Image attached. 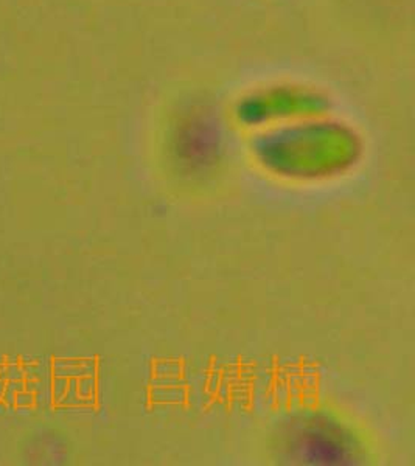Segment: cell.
Masks as SVG:
<instances>
[{
  "mask_svg": "<svg viewBox=\"0 0 415 466\" xmlns=\"http://www.w3.org/2000/svg\"><path fill=\"white\" fill-rule=\"evenodd\" d=\"M294 450L300 459L311 463H344L350 461V446L342 441L341 432L325 423H309L294 437Z\"/></svg>",
  "mask_w": 415,
  "mask_h": 466,
  "instance_id": "6da1fadb",
  "label": "cell"
}]
</instances>
